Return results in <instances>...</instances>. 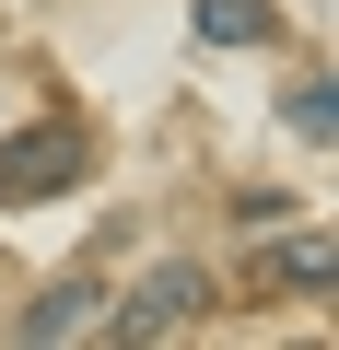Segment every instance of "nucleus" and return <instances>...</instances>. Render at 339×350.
Instances as JSON below:
<instances>
[{
    "mask_svg": "<svg viewBox=\"0 0 339 350\" xmlns=\"http://www.w3.org/2000/svg\"><path fill=\"white\" fill-rule=\"evenodd\" d=\"M269 280H292V292H327V245H316V234L269 245Z\"/></svg>",
    "mask_w": 339,
    "mask_h": 350,
    "instance_id": "obj_6",
    "label": "nucleus"
},
{
    "mask_svg": "<svg viewBox=\"0 0 339 350\" xmlns=\"http://www.w3.org/2000/svg\"><path fill=\"white\" fill-rule=\"evenodd\" d=\"M199 36H211V47H269L281 12H269V0H199Z\"/></svg>",
    "mask_w": 339,
    "mask_h": 350,
    "instance_id": "obj_4",
    "label": "nucleus"
},
{
    "mask_svg": "<svg viewBox=\"0 0 339 350\" xmlns=\"http://www.w3.org/2000/svg\"><path fill=\"white\" fill-rule=\"evenodd\" d=\"M188 304H199V269H152V280H140V292H129L105 327H117V338H164V327L188 315Z\"/></svg>",
    "mask_w": 339,
    "mask_h": 350,
    "instance_id": "obj_2",
    "label": "nucleus"
},
{
    "mask_svg": "<svg viewBox=\"0 0 339 350\" xmlns=\"http://www.w3.org/2000/svg\"><path fill=\"white\" fill-rule=\"evenodd\" d=\"M94 304H105V292L71 269V280H47V292L24 304V338H71V327H94Z\"/></svg>",
    "mask_w": 339,
    "mask_h": 350,
    "instance_id": "obj_3",
    "label": "nucleus"
},
{
    "mask_svg": "<svg viewBox=\"0 0 339 350\" xmlns=\"http://www.w3.org/2000/svg\"><path fill=\"white\" fill-rule=\"evenodd\" d=\"M71 175H94V129L82 117H36L0 140V211H24V199H59Z\"/></svg>",
    "mask_w": 339,
    "mask_h": 350,
    "instance_id": "obj_1",
    "label": "nucleus"
},
{
    "mask_svg": "<svg viewBox=\"0 0 339 350\" xmlns=\"http://www.w3.org/2000/svg\"><path fill=\"white\" fill-rule=\"evenodd\" d=\"M281 117H292V140H316V152L339 140V94H327V82H292V105H281Z\"/></svg>",
    "mask_w": 339,
    "mask_h": 350,
    "instance_id": "obj_5",
    "label": "nucleus"
}]
</instances>
